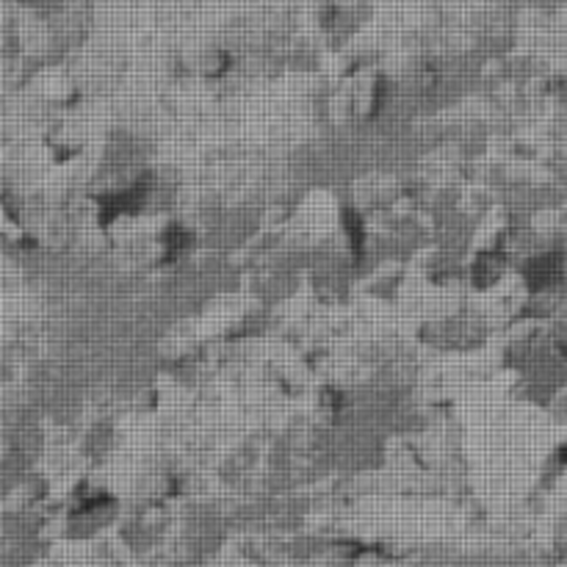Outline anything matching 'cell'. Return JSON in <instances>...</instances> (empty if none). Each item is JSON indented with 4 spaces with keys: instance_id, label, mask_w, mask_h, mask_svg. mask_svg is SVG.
I'll return each instance as SVG.
<instances>
[{
    "instance_id": "4",
    "label": "cell",
    "mask_w": 567,
    "mask_h": 567,
    "mask_svg": "<svg viewBox=\"0 0 567 567\" xmlns=\"http://www.w3.org/2000/svg\"><path fill=\"white\" fill-rule=\"evenodd\" d=\"M554 548H557V563H563L567 567V515L559 520L557 535H554Z\"/></svg>"
},
{
    "instance_id": "3",
    "label": "cell",
    "mask_w": 567,
    "mask_h": 567,
    "mask_svg": "<svg viewBox=\"0 0 567 567\" xmlns=\"http://www.w3.org/2000/svg\"><path fill=\"white\" fill-rule=\"evenodd\" d=\"M20 6L37 22H48V20H53L55 14H61V11L70 6V0H20Z\"/></svg>"
},
{
    "instance_id": "1",
    "label": "cell",
    "mask_w": 567,
    "mask_h": 567,
    "mask_svg": "<svg viewBox=\"0 0 567 567\" xmlns=\"http://www.w3.org/2000/svg\"><path fill=\"white\" fill-rule=\"evenodd\" d=\"M371 17V0H319L313 11L316 31L327 48L347 44Z\"/></svg>"
},
{
    "instance_id": "2",
    "label": "cell",
    "mask_w": 567,
    "mask_h": 567,
    "mask_svg": "<svg viewBox=\"0 0 567 567\" xmlns=\"http://www.w3.org/2000/svg\"><path fill=\"white\" fill-rule=\"evenodd\" d=\"M114 518L116 507L109 496H89L70 509L64 532L72 540H92L100 532H105V526L114 524Z\"/></svg>"
}]
</instances>
